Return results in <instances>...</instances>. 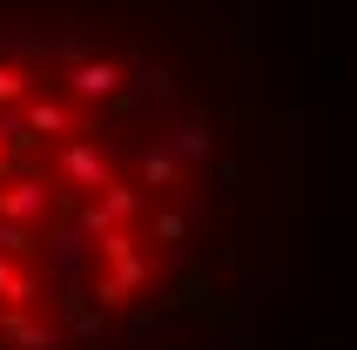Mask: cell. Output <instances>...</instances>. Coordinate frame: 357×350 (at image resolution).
Instances as JSON below:
<instances>
[{
	"label": "cell",
	"mask_w": 357,
	"mask_h": 350,
	"mask_svg": "<svg viewBox=\"0 0 357 350\" xmlns=\"http://www.w3.org/2000/svg\"><path fill=\"white\" fill-rule=\"evenodd\" d=\"M290 142L250 0H0V350H222Z\"/></svg>",
	"instance_id": "1"
}]
</instances>
